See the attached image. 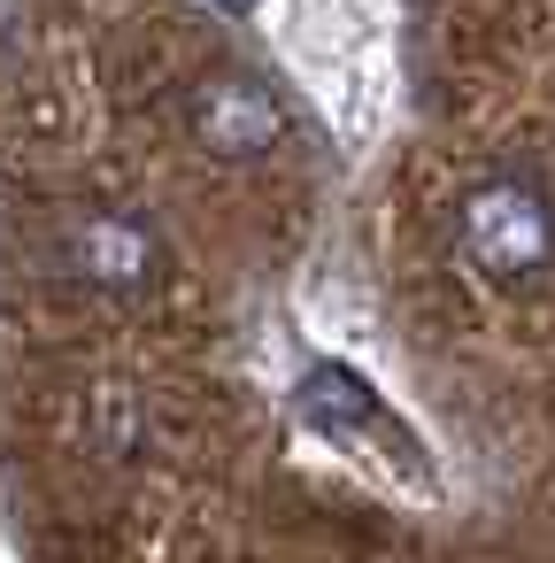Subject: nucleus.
Wrapping results in <instances>:
<instances>
[{
    "label": "nucleus",
    "mask_w": 555,
    "mask_h": 563,
    "mask_svg": "<svg viewBox=\"0 0 555 563\" xmlns=\"http://www.w3.org/2000/svg\"><path fill=\"white\" fill-rule=\"evenodd\" d=\"M70 271L93 294H147L163 278V240L124 209H93L70 224Z\"/></svg>",
    "instance_id": "7ed1b4c3"
},
{
    "label": "nucleus",
    "mask_w": 555,
    "mask_h": 563,
    "mask_svg": "<svg viewBox=\"0 0 555 563\" xmlns=\"http://www.w3.org/2000/svg\"><path fill=\"white\" fill-rule=\"evenodd\" d=\"M217 9H255V0H217Z\"/></svg>",
    "instance_id": "39448f33"
},
{
    "label": "nucleus",
    "mask_w": 555,
    "mask_h": 563,
    "mask_svg": "<svg viewBox=\"0 0 555 563\" xmlns=\"http://www.w3.org/2000/svg\"><path fill=\"white\" fill-rule=\"evenodd\" d=\"M293 401H301V417H309L317 432H340V440L378 432V394H370L355 371H340V363H309L301 386H293Z\"/></svg>",
    "instance_id": "20e7f679"
},
{
    "label": "nucleus",
    "mask_w": 555,
    "mask_h": 563,
    "mask_svg": "<svg viewBox=\"0 0 555 563\" xmlns=\"http://www.w3.org/2000/svg\"><path fill=\"white\" fill-rule=\"evenodd\" d=\"M186 132L217 155V163H263L286 140V101L247 78V70H209L186 93Z\"/></svg>",
    "instance_id": "f03ea898"
},
{
    "label": "nucleus",
    "mask_w": 555,
    "mask_h": 563,
    "mask_svg": "<svg viewBox=\"0 0 555 563\" xmlns=\"http://www.w3.org/2000/svg\"><path fill=\"white\" fill-rule=\"evenodd\" d=\"M455 255L486 286H540L555 271V201L532 178H478L455 201Z\"/></svg>",
    "instance_id": "f257e3e1"
}]
</instances>
